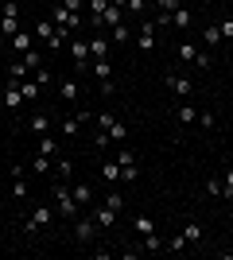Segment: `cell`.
Masks as SVG:
<instances>
[{
  "mask_svg": "<svg viewBox=\"0 0 233 260\" xmlns=\"http://www.w3.org/2000/svg\"><path fill=\"white\" fill-rule=\"evenodd\" d=\"M0 31L12 39V35L20 31V16H8V12H0Z\"/></svg>",
  "mask_w": 233,
  "mask_h": 260,
  "instance_id": "17",
  "label": "cell"
},
{
  "mask_svg": "<svg viewBox=\"0 0 233 260\" xmlns=\"http://www.w3.org/2000/svg\"><path fill=\"white\" fill-rule=\"evenodd\" d=\"M58 4H62L66 12H78V8H82V0H58Z\"/></svg>",
  "mask_w": 233,
  "mask_h": 260,
  "instance_id": "48",
  "label": "cell"
},
{
  "mask_svg": "<svg viewBox=\"0 0 233 260\" xmlns=\"http://www.w3.org/2000/svg\"><path fill=\"white\" fill-rule=\"evenodd\" d=\"M101 225L93 221V217H82V221H74V237L82 241V245H89V241H97Z\"/></svg>",
  "mask_w": 233,
  "mask_h": 260,
  "instance_id": "3",
  "label": "cell"
},
{
  "mask_svg": "<svg viewBox=\"0 0 233 260\" xmlns=\"http://www.w3.org/2000/svg\"><path fill=\"white\" fill-rule=\"evenodd\" d=\"M78 124H82L78 117H66L62 124H58V132H62V136H74V132H78Z\"/></svg>",
  "mask_w": 233,
  "mask_h": 260,
  "instance_id": "35",
  "label": "cell"
},
{
  "mask_svg": "<svg viewBox=\"0 0 233 260\" xmlns=\"http://www.w3.org/2000/svg\"><path fill=\"white\" fill-rule=\"evenodd\" d=\"M23 105V89H20V82L12 78L8 86H4V109H20Z\"/></svg>",
  "mask_w": 233,
  "mask_h": 260,
  "instance_id": "6",
  "label": "cell"
},
{
  "mask_svg": "<svg viewBox=\"0 0 233 260\" xmlns=\"http://www.w3.org/2000/svg\"><path fill=\"white\" fill-rule=\"evenodd\" d=\"M105 206H113V210H117V214H121V210H124V198H121V194H117V190H113V194H109V198H105Z\"/></svg>",
  "mask_w": 233,
  "mask_h": 260,
  "instance_id": "41",
  "label": "cell"
},
{
  "mask_svg": "<svg viewBox=\"0 0 233 260\" xmlns=\"http://www.w3.org/2000/svg\"><path fill=\"white\" fill-rule=\"evenodd\" d=\"M113 4H121V8H128V4H132V0H113Z\"/></svg>",
  "mask_w": 233,
  "mask_h": 260,
  "instance_id": "49",
  "label": "cell"
},
{
  "mask_svg": "<svg viewBox=\"0 0 233 260\" xmlns=\"http://www.w3.org/2000/svg\"><path fill=\"white\" fill-rule=\"evenodd\" d=\"M136 47L140 51H155V20H144L140 35H136Z\"/></svg>",
  "mask_w": 233,
  "mask_h": 260,
  "instance_id": "5",
  "label": "cell"
},
{
  "mask_svg": "<svg viewBox=\"0 0 233 260\" xmlns=\"http://www.w3.org/2000/svg\"><path fill=\"white\" fill-rule=\"evenodd\" d=\"M93 78H97V82H109L113 78V62L109 58H93Z\"/></svg>",
  "mask_w": 233,
  "mask_h": 260,
  "instance_id": "15",
  "label": "cell"
},
{
  "mask_svg": "<svg viewBox=\"0 0 233 260\" xmlns=\"http://www.w3.org/2000/svg\"><path fill=\"white\" fill-rule=\"evenodd\" d=\"M35 82H39V86H51V70H43V66H39V70H35Z\"/></svg>",
  "mask_w": 233,
  "mask_h": 260,
  "instance_id": "43",
  "label": "cell"
},
{
  "mask_svg": "<svg viewBox=\"0 0 233 260\" xmlns=\"http://www.w3.org/2000/svg\"><path fill=\"white\" fill-rule=\"evenodd\" d=\"M31 171H35V175H47V171H51V155H43V152H39V155L31 159Z\"/></svg>",
  "mask_w": 233,
  "mask_h": 260,
  "instance_id": "27",
  "label": "cell"
},
{
  "mask_svg": "<svg viewBox=\"0 0 233 260\" xmlns=\"http://www.w3.org/2000/svg\"><path fill=\"white\" fill-rule=\"evenodd\" d=\"M55 171H58V179H62V183H70V175H74V163L58 155V159H55Z\"/></svg>",
  "mask_w": 233,
  "mask_h": 260,
  "instance_id": "24",
  "label": "cell"
},
{
  "mask_svg": "<svg viewBox=\"0 0 233 260\" xmlns=\"http://www.w3.org/2000/svg\"><path fill=\"white\" fill-rule=\"evenodd\" d=\"M105 132H109V140H117V144H121L124 136H128V128H124L121 120H113V124H109V128H105Z\"/></svg>",
  "mask_w": 233,
  "mask_h": 260,
  "instance_id": "30",
  "label": "cell"
},
{
  "mask_svg": "<svg viewBox=\"0 0 233 260\" xmlns=\"http://www.w3.org/2000/svg\"><path fill=\"white\" fill-rule=\"evenodd\" d=\"M117 163H121V167H132V163H136V152H128V148H121V152H117Z\"/></svg>",
  "mask_w": 233,
  "mask_h": 260,
  "instance_id": "37",
  "label": "cell"
},
{
  "mask_svg": "<svg viewBox=\"0 0 233 260\" xmlns=\"http://www.w3.org/2000/svg\"><path fill=\"white\" fill-rule=\"evenodd\" d=\"M167 89H175L179 98H183V93H194V82L183 78V74H167Z\"/></svg>",
  "mask_w": 233,
  "mask_h": 260,
  "instance_id": "7",
  "label": "cell"
},
{
  "mask_svg": "<svg viewBox=\"0 0 233 260\" xmlns=\"http://www.w3.org/2000/svg\"><path fill=\"white\" fill-rule=\"evenodd\" d=\"M183 237H187V245H198L202 241V225L198 221H187V225H183Z\"/></svg>",
  "mask_w": 233,
  "mask_h": 260,
  "instance_id": "22",
  "label": "cell"
},
{
  "mask_svg": "<svg viewBox=\"0 0 233 260\" xmlns=\"http://www.w3.org/2000/svg\"><path fill=\"white\" fill-rule=\"evenodd\" d=\"M23 101H35V98H39V89H43V86H39V82H23Z\"/></svg>",
  "mask_w": 233,
  "mask_h": 260,
  "instance_id": "33",
  "label": "cell"
},
{
  "mask_svg": "<svg viewBox=\"0 0 233 260\" xmlns=\"http://www.w3.org/2000/svg\"><path fill=\"white\" fill-rule=\"evenodd\" d=\"M70 58H74V66H78V70H86V58H89V43L74 39V43H70Z\"/></svg>",
  "mask_w": 233,
  "mask_h": 260,
  "instance_id": "12",
  "label": "cell"
},
{
  "mask_svg": "<svg viewBox=\"0 0 233 260\" xmlns=\"http://www.w3.org/2000/svg\"><path fill=\"white\" fill-rule=\"evenodd\" d=\"M140 179V171H136V163L132 167H121V183H136Z\"/></svg>",
  "mask_w": 233,
  "mask_h": 260,
  "instance_id": "39",
  "label": "cell"
},
{
  "mask_svg": "<svg viewBox=\"0 0 233 260\" xmlns=\"http://www.w3.org/2000/svg\"><path fill=\"white\" fill-rule=\"evenodd\" d=\"M175 117H179V124H194V120H198V109L194 105H179Z\"/></svg>",
  "mask_w": 233,
  "mask_h": 260,
  "instance_id": "20",
  "label": "cell"
},
{
  "mask_svg": "<svg viewBox=\"0 0 233 260\" xmlns=\"http://www.w3.org/2000/svg\"><path fill=\"white\" fill-rule=\"evenodd\" d=\"M222 183H225V198L233 194V167H225V175H222Z\"/></svg>",
  "mask_w": 233,
  "mask_h": 260,
  "instance_id": "42",
  "label": "cell"
},
{
  "mask_svg": "<svg viewBox=\"0 0 233 260\" xmlns=\"http://www.w3.org/2000/svg\"><path fill=\"white\" fill-rule=\"evenodd\" d=\"M55 202H58V214H62V217H78V210H82V206L74 202V194H70V186H66V183H58V186H55Z\"/></svg>",
  "mask_w": 233,
  "mask_h": 260,
  "instance_id": "2",
  "label": "cell"
},
{
  "mask_svg": "<svg viewBox=\"0 0 233 260\" xmlns=\"http://www.w3.org/2000/svg\"><path fill=\"white\" fill-rule=\"evenodd\" d=\"M12 198H16V202H23V198H27V186H23V179H16V183H12Z\"/></svg>",
  "mask_w": 233,
  "mask_h": 260,
  "instance_id": "38",
  "label": "cell"
},
{
  "mask_svg": "<svg viewBox=\"0 0 233 260\" xmlns=\"http://www.w3.org/2000/svg\"><path fill=\"white\" fill-rule=\"evenodd\" d=\"M136 233H140V237L155 233V221H152V217H136Z\"/></svg>",
  "mask_w": 233,
  "mask_h": 260,
  "instance_id": "32",
  "label": "cell"
},
{
  "mask_svg": "<svg viewBox=\"0 0 233 260\" xmlns=\"http://www.w3.org/2000/svg\"><path fill=\"white\" fill-rule=\"evenodd\" d=\"M89 217H93V221H97L101 229H109L113 221H117V210H113V206H97V210H93Z\"/></svg>",
  "mask_w": 233,
  "mask_h": 260,
  "instance_id": "13",
  "label": "cell"
},
{
  "mask_svg": "<svg viewBox=\"0 0 233 260\" xmlns=\"http://www.w3.org/2000/svg\"><path fill=\"white\" fill-rule=\"evenodd\" d=\"M190 23H194V12L190 8H175L171 12V27H175V31H187Z\"/></svg>",
  "mask_w": 233,
  "mask_h": 260,
  "instance_id": "8",
  "label": "cell"
},
{
  "mask_svg": "<svg viewBox=\"0 0 233 260\" xmlns=\"http://www.w3.org/2000/svg\"><path fill=\"white\" fill-rule=\"evenodd\" d=\"M128 39H132V31H128L124 23H117V27H113V43L121 47V43H128Z\"/></svg>",
  "mask_w": 233,
  "mask_h": 260,
  "instance_id": "31",
  "label": "cell"
},
{
  "mask_svg": "<svg viewBox=\"0 0 233 260\" xmlns=\"http://www.w3.org/2000/svg\"><path fill=\"white\" fill-rule=\"evenodd\" d=\"M78 93H82V89H78L74 78H62V82H58V98L62 101H78Z\"/></svg>",
  "mask_w": 233,
  "mask_h": 260,
  "instance_id": "14",
  "label": "cell"
},
{
  "mask_svg": "<svg viewBox=\"0 0 233 260\" xmlns=\"http://www.w3.org/2000/svg\"><path fill=\"white\" fill-rule=\"evenodd\" d=\"M179 58H183V62H194V58H198V47L194 43H179Z\"/></svg>",
  "mask_w": 233,
  "mask_h": 260,
  "instance_id": "29",
  "label": "cell"
},
{
  "mask_svg": "<svg viewBox=\"0 0 233 260\" xmlns=\"http://www.w3.org/2000/svg\"><path fill=\"white\" fill-rule=\"evenodd\" d=\"M202 39H206V47H218V43H222V31H218V23H210V27L202 31Z\"/></svg>",
  "mask_w": 233,
  "mask_h": 260,
  "instance_id": "28",
  "label": "cell"
},
{
  "mask_svg": "<svg viewBox=\"0 0 233 260\" xmlns=\"http://www.w3.org/2000/svg\"><path fill=\"white\" fill-rule=\"evenodd\" d=\"M51 221H55V210H51V206H35L31 217L23 221V233H27V237H35V233H39L43 225H51Z\"/></svg>",
  "mask_w": 233,
  "mask_h": 260,
  "instance_id": "1",
  "label": "cell"
},
{
  "mask_svg": "<svg viewBox=\"0 0 233 260\" xmlns=\"http://www.w3.org/2000/svg\"><path fill=\"white\" fill-rule=\"evenodd\" d=\"M117 23H124V8L109 0V8H105V16H101V27H117Z\"/></svg>",
  "mask_w": 233,
  "mask_h": 260,
  "instance_id": "10",
  "label": "cell"
},
{
  "mask_svg": "<svg viewBox=\"0 0 233 260\" xmlns=\"http://www.w3.org/2000/svg\"><path fill=\"white\" fill-rule=\"evenodd\" d=\"M229 256H233V249H229Z\"/></svg>",
  "mask_w": 233,
  "mask_h": 260,
  "instance_id": "51",
  "label": "cell"
},
{
  "mask_svg": "<svg viewBox=\"0 0 233 260\" xmlns=\"http://www.w3.org/2000/svg\"><path fill=\"white\" fill-rule=\"evenodd\" d=\"M155 4H159V12H175V8H183L179 0H155Z\"/></svg>",
  "mask_w": 233,
  "mask_h": 260,
  "instance_id": "44",
  "label": "cell"
},
{
  "mask_svg": "<svg viewBox=\"0 0 233 260\" xmlns=\"http://www.w3.org/2000/svg\"><path fill=\"white\" fill-rule=\"evenodd\" d=\"M70 194H74V202H78V206H89V202H93V190H89V186H74Z\"/></svg>",
  "mask_w": 233,
  "mask_h": 260,
  "instance_id": "26",
  "label": "cell"
},
{
  "mask_svg": "<svg viewBox=\"0 0 233 260\" xmlns=\"http://www.w3.org/2000/svg\"><path fill=\"white\" fill-rule=\"evenodd\" d=\"M218 31H222V39H233V16H225V20L218 23Z\"/></svg>",
  "mask_w": 233,
  "mask_h": 260,
  "instance_id": "40",
  "label": "cell"
},
{
  "mask_svg": "<svg viewBox=\"0 0 233 260\" xmlns=\"http://www.w3.org/2000/svg\"><path fill=\"white\" fill-rule=\"evenodd\" d=\"M23 74H27V66H23V58H20V62H12V78H16V82H20Z\"/></svg>",
  "mask_w": 233,
  "mask_h": 260,
  "instance_id": "45",
  "label": "cell"
},
{
  "mask_svg": "<svg viewBox=\"0 0 233 260\" xmlns=\"http://www.w3.org/2000/svg\"><path fill=\"white\" fill-rule=\"evenodd\" d=\"M206 194H210V198H222L225 194V183H222V179H210V183H206Z\"/></svg>",
  "mask_w": 233,
  "mask_h": 260,
  "instance_id": "34",
  "label": "cell"
},
{
  "mask_svg": "<svg viewBox=\"0 0 233 260\" xmlns=\"http://www.w3.org/2000/svg\"><path fill=\"white\" fill-rule=\"evenodd\" d=\"M194 66H202V70H210V54L198 51V58H194Z\"/></svg>",
  "mask_w": 233,
  "mask_h": 260,
  "instance_id": "46",
  "label": "cell"
},
{
  "mask_svg": "<svg viewBox=\"0 0 233 260\" xmlns=\"http://www.w3.org/2000/svg\"><path fill=\"white\" fill-rule=\"evenodd\" d=\"M97 86H101V93H105V98H113V93H117V86H113V78H109V82H97Z\"/></svg>",
  "mask_w": 233,
  "mask_h": 260,
  "instance_id": "47",
  "label": "cell"
},
{
  "mask_svg": "<svg viewBox=\"0 0 233 260\" xmlns=\"http://www.w3.org/2000/svg\"><path fill=\"white\" fill-rule=\"evenodd\" d=\"M51 128H55V124H51V117H47V113H35V117L27 120V132H35V136H47Z\"/></svg>",
  "mask_w": 233,
  "mask_h": 260,
  "instance_id": "9",
  "label": "cell"
},
{
  "mask_svg": "<svg viewBox=\"0 0 233 260\" xmlns=\"http://www.w3.org/2000/svg\"><path fill=\"white\" fill-rule=\"evenodd\" d=\"M12 47H16V54L31 51V47H35V31H23V27H20V31L12 35Z\"/></svg>",
  "mask_w": 233,
  "mask_h": 260,
  "instance_id": "11",
  "label": "cell"
},
{
  "mask_svg": "<svg viewBox=\"0 0 233 260\" xmlns=\"http://www.w3.org/2000/svg\"><path fill=\"white\" fill-rule=\"evenodd\" d=\"M0 62H4V51H0Z\"/></svg>",
  "mask_w": 233,
  "mask_h": 260,
  "instance_id": "50",
  "label": "cell"
},
{
  "mask_svg": "<svg viewBox=\"0 0 233 260\" xmlns=\"http://www.w3.org/2000/svg\"><path fill=\"white\" fill-rule=\"evenodd\" d=\"M140 252H167V245L155 237V233H148V237H144V249H140Z\"/></svg>",
  "mask_w": 233,
  "mask_h": 260,
  "instance_id": "25",
  "label": "cell"
},
{
  "mask_svg": "<svg viewBox=\"0 0 233 260\" xmlns=\"http://www.w3.org/2000/svg\"><path fill=\"white\" fill-rule=\"evenodd\" d=\"M187 249V237H183V233H175V237L167 241V252H183Z\"/></svg>",
  "mask_w": 233,
  "mask_h": 260,
  "instance_id": "36",
  "label": "cell"
},
{
  "mask_svg": "<svg viewBox=\"0 0 233 260\" xmlns=\"http://www.w3.org/2000/svg\"><path fill=\"white\" fill-rule=\"evenodd\" d=\"M20 58H23V66H27V70H39V66H43V54L35 51V47H31V51H23Z\"/></svg>",
  "mask_w": 233,
  "mask_h": 260,
  "instance_id": "23",
  "label": "cell"
},
{
  "mask_svg": "<svg viewBox=\"0 0 233 260\" xmlns=\"http://www.w3.org/2000/svg\"><path fill=\"white\" fill-rule=\"evenodd\" d=\"M55 27H66V31H78V27H82V16H78V12H66L62 8V4H55Z\"/></svg>",
  "mask_w": 233,
  "mask_h": 260,
  "instance_id": "4",
  "label": "cell"
},
{
  "mask_svg": "<svg viewBox=\"0 0 233 260\" xmlns=\"http://www.w3.org/2000/svg\"><path fill=\"white\" fill-rule=\"evenodd\" d=\"M89 58H109V39H89Z\"/></svg>",
  "mask_w": 233,
  "mask_h": 260,
  "instance_id": "19",
  "label": "cell"
},
{
  "mask_svg": "<svg viewBox=\"0 0 233 260\" xmlns=\"http://www.w3.org/2000/svg\"><path fill=\"white\" fill-rule=\"evenodd\" d=\"M101 179H105V183H121V163H117V159L101 163Z\"/></svg>",
  "mask_w": 233,
  "mask_h": 260,
  "instance_id": "16",
  "label": "cell"
},
{
  "mask_svg": "<svg viewBox=\"0 0 233 260\" xmlns=\"http://www.w3.org/2000/svg\"><path fill=\"white\" fill-rule=\"evenodd\" d=\"M39 152H43V155H58V140H55V132L39 136Z\"/></svg>",
  "mask_w": 233,
  "mask_h": 260,
  "instance_id": "21",
  "label": "cell"
},
{
  "mask_svg": "<svg viewBox=\"0 0 233 260\" xmlns=\"http://www.w3.org/2000/svg\"><path fill=\"white\" fill-rule=\"evenodd\" d=\"M105 8H109V0H89V23H93V27H101Z\"/></svg>",
  "mask_w": 233,
  "mask_h": 260,
  "instance_id": "18",
  "label": "cell"
}]
</instances>
